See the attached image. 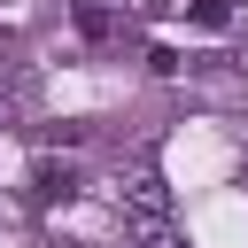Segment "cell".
Wrapping results in <instances>:
<instances>
[{
	"mask_svg": "<svg viewBox=\"0 0 248 248\" xmlns=\"http://www.w3.org/2000/svg\"><path fill=\"white\" fill-rule=\"evenodd\" d=\"M31 186H39V194H70L78 170H70V163H31Z\"/></svg>",
	"mask_w": 248,
	"mask_h": 248,
	"instance_id": "cell-1",
	"label": "cell"
},
{
	"mask_svg": "<svg viewBox=\"0 0 248 248\" xmlns=\"http://www.w3.org/2000/svg\"><path fill=\"white\" fill-rule=\"evenodd\" d=\"M78 31H85V39H108V31H116V16H108V8H93V0H85V8H78Z\"/></svg>",
	"mask_w": 248,
	"mask_h": 248,
	"instance_id": "cell-2",
	"label": "cell"
},
{
	"mask_svg": "<svg viewBox=\"0 0 248 248\" xmlns=\"http://www.w3.org/2000/svg\"><path fill=\"white\" fill-rule=\"evenodd\" d=\"M225 16H232L225 0H194V23H202V31H225Z\"/></svg>",
	"mask_w": 248,
	"mask_h": 248,
	"instance_id": "cell-3",
	"label": "cell"
},
{
	"mask_svg": "<svg viewBox=\"0 0 248 248\" xmlns=\"http://www.w3.org/2000/svg\"><path fill=\"white\" fill-rule=\"evenodd\" d=\"M0 116H8V108H0Z\"/></svg>",
	"mask_w": 248,
	"mask_h": 248,
	"instance_id": "cell-4",
	"label": "cell"
}]
</instances>
